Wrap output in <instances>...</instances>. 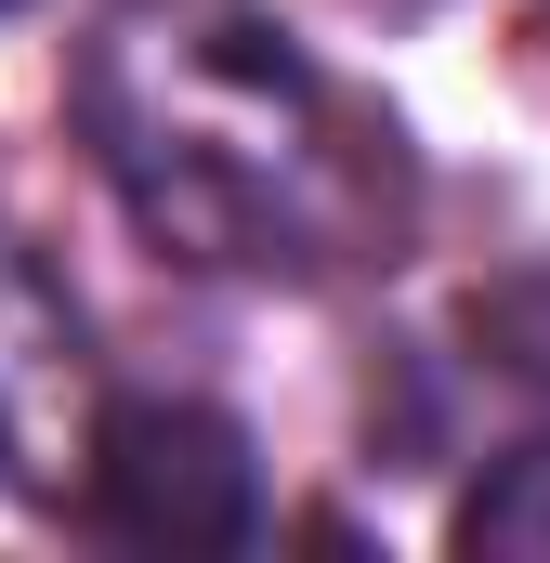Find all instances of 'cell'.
I'll use <instances>...</instances> for the list:
<instances>
[{
	"label": "cell",
	"mask_w": 550,
	"mask_h": 563,
	"mask_svg": "<svg viewBox=\"0 0 550 563\" xmlns=\"http://www.w3.org/2000/svg\"><path fill=\"white\" fill-rule=\"evenodd\" d=\"M459 551L472 563H550V432L512 445V459L459 498Z\"/></svg>",
	"instance_id": "cell-2"
},
{
	"label": "cell",
	"mask_w": 550,
	"mask_h": 563,
	"mask_svg": "<svg viewBox=\"0 0 550 563\" xmlns=\"http://www.w3.org/2000/svg\"><path fill=\"white\" fill-rule=\"evenodd\" d=\"M92 525L132 538V551H250L263 525V459L223 407H184V394H132L92 420Z\"/></svg>",
	"instance_id": "cell-1"
}]
</instances>
